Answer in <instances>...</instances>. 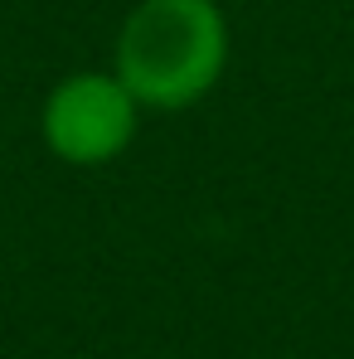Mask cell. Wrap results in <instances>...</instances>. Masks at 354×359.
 Listing matches in <instances>:
<instances>
[{"label": "cell", "mask_w": 354, "mask_h": 359, "mask_svg": "<svg viewBox=\"0 0 354 359\" xmlns=\"http://www.w3.org/2000/svg\"><path fill=\"white\" fill-rule=\"evenodd\" d=\"M229 59L214 0H141L117 39V78L136 102L184 107L214 88Z\"/></svg>", "instance_id": "6da1fadb"}, {"label": "cell", "mask_w": 354, "mask_h": 359, "mask_svg": "<svg viewBox=\"0 0 354 359\" xmlns=\"http://www.w3.org/2000/svg\"><path fill=\"white\" fill-rule=\"evenodd\" d=\"M136 131V97L126 93L121 78L102 73H78L63 78L49 93L44 107V136L73 165H102L112 161Z\"/></svg>", "instance_id": "7a4b0ae2"}]
</instances>
